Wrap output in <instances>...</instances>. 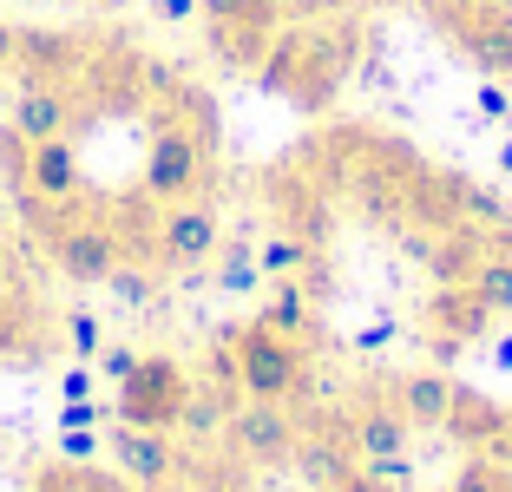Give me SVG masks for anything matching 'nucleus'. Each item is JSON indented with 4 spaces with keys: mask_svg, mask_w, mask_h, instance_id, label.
I'll return each instance as SVG.
<instances>
[{
    "mask_svg": "<svg viewBox=\"0 0 512 492\" xmlns=\"http://www.w3.org/2000/svg\"><path fill=\"white\" fill-rule=\"evenodd\" d=\"M204 164H211V112L204 119H178V112H165V119L151 125V145H145V197H165V204H184V197L197 191V178H204Z\"/></svg>",
    "mask_w": 512,
    "mask_h": 492,
    "instance_id": "1",
    "label": "nucleus"
},
{
    "mask_svg": "<svg viewBox=\"0 0 512 492\" xmlns=\"http://www.w3.org/2000/svg\"><path fill=\"white\" fill-rule=\"evenodd\" d=\"M224 348H230V368H237V388L250 394V401H289V394H302V381H309L302 342L276 335L270 322H243Z\"/></svg>",
    "mask_w": 512,
    "mask_h": 492,
    "instance_id": "2",
    "label": "nucleus"
},
{
    "mask_svg": "<svg viewBox=\"0 0 512 492\" xmlns=\"http://www.w3.org/2000/svg\"><path fill=\"white\" fill-rule=\"evenodd\" d=\"M427 14L486 79H512V7H499V0H427Z\"/></svg>",
    "mask_w": 512,
    "mask_h": 492,
    "instance_id": "3",
    "label": "nucleus"
},
{
    "mask_svg": "<svg viewBox=\"0 0 512 492\" xmlns=\"http://www.w3.org/2000/svg\"><path fill=\"white\" fill-rule=\"evenodd\" d=\"M191 394H197L191 374H184L171 355H145L119 381V407H112V414H119L125 427H165L171 433L184 420V407H191Z\"/></svg>",
    "mask_w": 512,
    "mask_h": 492,
    "instance_id": "4",
    "label": "nucleus"
},
{
    "mask_svg": "<svg viewBox=\"0 0 512 492\" xmlns=\"http://www.w3.org/2000/svg\"><path fill=\"white\" fill-rule=\"evenodd\" d=\"M335 79H342V53H335L322 33L276 40V46H270V60H263V86L289 92L296 105H329Z\"/></svg>",
    "mask_w": 512,
    "mask_h": 492,
    "instance_id": "5",
    "label": "nucleus"
},
{
    "mask_svg": "<svg viewBox=\"0 0 512 492\" xmlns=\"http://www.w3.org/2000/svg\"><path fill=\"white\" fill-rule=\"evenodd\" d=\"M217 250H224V217H217L211 204H197V197L171 204L165 224H158V237H151V256H158V269H165V276L211 269Z\"/></svg>",
    "mask_w": 512,
    "mask_h": 492,
    "instance_id": "6",
    "label": "nucleus"
},
{
    "mask_svg": "<svg viewBox=\"0 0 512 492\" xmlns=\"http://www.w3.org/2000/svg\"><path fill=\"white\" fill-rule=\"evenodd\" d=\"M224 440H230V453H237L243 466H256V473H276V466L296 460L302 427L283 414V401H250V407H237V414L224 420Z\"/></svg>",
    "mask_w": 512,
    "mask_h": 492,
    "instance_id": "7",
    "label": "nucleus"
},
{
    "mask_svg": "<svg viewBox=\"0 0 512 492\" xmlns=\"http://www.w3.org/2000/svg\"><path fill=\"white\" fill-rule=\"evenodd\" d=\"M53 263H60L66 283H112V269L125 263V237L106 224V217L53 224Z\"/></svg>",
    "mask_w": 512,
    "mask_h": 492,
    "instance_id": "8",
    "label": "nucleus"
},
{
    "mask_svg": "<svg viewBox=\"0 0 512 492\" xmlns=\"http://www.w3.org/2000/svg\"><path fill=\"white\" fill-rule=\"evenodd\" d=\"M407 414L394 407V394H355L348 401V414H342V440H348V453L362 466H375V460H394V453H407Z\"/></svg>",
    "mask_w": 512,
    "mask_h": 492,
    "instance_id": "9",
    "label": "nucleus"
},
{
    "mask_svg": "<svg viewBox=\"0 0 512 492\" xmlns=\"http://www.w3.org/2000/svg\"><path fill=\"white\" fill-rule=\"evenodd\" d=\"M106 453L119 460V473L132 479V486H158V479H178L184 473V460H178V447L165 440V427H112L106 433Z\"/></svg>",
    "mask_w": 512,
    "mask_h": 492,
    "instance_id": "10",
    "label": "nucleus"
},
{
    "mask_svg": "<svg viewBox=\"0 0 512 492\" xmlns=\"http://www.w3.org/2000/svg\"><path fill=\"white\" fill-rule=\"evenodd\" d=\"M7 125H14L27 145H40V138H66V132H73V86H60V79H20Z\"/></svg>",
    "mask_w": 512,
    "mask_h": 492,
    "instance_id": "11",
    "label": "nucleus"
},
{
    "mask_svg": "<svg viewBox=\"0 0 512 492\" xmlns=\"http://www.w3.org/2000/svg\"><path fill=\"white\" fill-rule=\"evenodd\" d=\"M499 315L486 309L480 296H473L467 283H453V289H440L434 296V309H427V328H434V348L440 355H453V348H467V342H480L486 328H493Z\"/></svg>",
    "mask_w": 512,
    "mask_h": 492,
    "instance_id": "12",
    "label": "nucleus"
},
{
    "mask_svg": "<svg viewBox=\"0 0 512 492\" xmlns=\"http://www.w3.org/2000/svg\"><path fill=\"white\" fill-rule=\"evenodd\" d=\"M20 191L46 197V204H73L79 197V151H73V138H40V145H27V178H20Z\"/></svg>",
    "mask_w": 512,
    "mask_h": 492,
    "instance_id": "13",
    "label": "nucleus"
},
{
    "mask_svg": "<svg viewBox=\"0 0 512 492\" xmlns=\"http://www.w3.org/2000/svg\"><path fill=\"white\" fill-rule=\"evenodd\" d=\"M394 407H401L407 414V427L414 433H427V427H447V414H453V381L447 374H434V368H421V374H401V381H394Z\"/></svg>",
    "mask_w": 512,
    "mask_h": 492,
    "instance_id": "14",
    "label": "nucleus"
},
{
    "mask_svg": "<svg viewBox=\"0 0 512 492\" xmlns=\"http://www.w3.org/2000/svg\"><path fill=\"white\" fill-rule=\"evenodd\" d=\"M79 60H86V53H79L73 33H46V27L20 33V53H14V66L27 79H60V86L79 73Z\"/></svg>",
    "mask_w": 512,
    "mask_h": 492,
    "instance_id": "15",
    "label": "nucleus"
},
{
    "mask_svg": "<svg viewBox=\"0 0 512 492\" xmlns=\"http://www.w3.org/2000/svg\"><path fill=\"white\" fill-rule=\"evenodd\" d=\"M289 466H302L316 486H335V479L355 473V453H348L342 433H302V440H296V460H289Z\"/></svg>",
    "mask_w": 512,
    "mask_h": 492,
    "instance_id": "16",
    "label": "nucleus"
},
{
    "mask_svg": "<svg viewBox=\"0 0 512 492\" xmlns=\"http://www.w3.org/2000/svg\"><path fill=\"white\" fill-rule=\"evenodd\" d=\"M467 289L486 302L493 315H512V230L499 243H486V256H480V269L467 276Z\"/></svg>",
    "mask_w": 512,
    "mask_h": 492,
    "instance_id": "17",
    "label": "nucleus"
},
{
    "mask_svg": "<svg viewBox=\"0 0 512 492\" xmlns=\"http://www.w3.org/2000/svg\"><path fill=\"white\" fill-rule=\"evenodd\" d=\"M211 46H217V60H224V66H237V73H256V66L270 60L276 33H270V27H211Z\"/></svg>",
    "mask_w": 512,
    "mask_h": 492,
    "instance_id": "18",
    "label": "nucleus"
},
{
    "mask_svg": "<svg viewBox=\"0 0 512 492\" xmlns=\"http://www.w3.org/2000/svg\"><path fill=\"white\" fill-rule=\"evenodd\" d=\"M480 256H486V237H480V230H453V237L434 250V276H440V289L467 283L473 269H480Z\"/></svg>",
    "mask_w": 512,
    "mask_h": 492,
    "instance_id": "19",
    "label": "nucleus"
},
{
    "mask_svg": "<svg viewBox=\"0 0 512 492\" xmlns=\"http://www.w3.org/2000/svg\"><path fill=\"white\" fill-rule=\"evenodd\" d=\"M197 14H204V27H270L283 20V7L276 0H197Z\"/></svg>",
    "mask_w": 512,
    "mask_h": 492,
    "instance_id": "20",
    "label": "nucleus"
},
{
    "mask_svg": "<svg viewBox=\"0 0 512 492\" xmlns=\"http://www.w3.org/2000/svg\"><path fill=\"white\" fill-rule=\"evenodd\" d=\"M447 427L460 433V440H473V447H480V440H493L499 427H506V414H499L493 401H486V394H453V414H447Z\"/></svg>",
    "mask_w": 512,
    "mask_h": 492,
    "instance_id": "21",
    "label": "nucleus"
},
{
    "mask_svg": "<svg viewBox=\"0 0 512 492\" xmlns=\"http://www.w3.org/2000/svg\"><path fill=\"white\" fill-rule=\"evenodd\" d=\"M256 322H270L276 335H289V342H302L309 328H316V309H309V296H302L296 283H283L270 296V309H256Z\"/></svg>",
    "mask_w": 512,
    "mask_h": 492,
    "instance_id": "22",
    "label": "nucleus"
},
{
    "mask_svg": "<svg viewBox=\"0 0 512 492\" xmlns=\"http://www.w3.org/2000/svg\"><path fill=\"white\" fill-rule=\"evenodd\" d=\"M447 492H512V473H506L499 460H486V453H473V460L453 473Z\"/></svg>",
    "mask_w": 512,
    "mask_h": 492,
    "instance_id": "23",
    "label": "nucleus"
},
{
    "mask_svg": "<svg viewBox=\"0 0 512 492\" xmlns=\"http://www.w3.org/2000/svg\"><path fill=\"white\" fill-rule=\"evenodd\" d=\"M302 263H309V243L276 237V243H263V256H256V276H276V283H283V276H296Z\"/></svg>",
    "mask_w": 512,
    "mask_h": 492,
    "instance_id": "24",
    "label": "nucleus"
},
{
    "mask_svg": "<svg viewBox=\"0 0 512 492\" xmlns=\"http://www.w3.org/2000/svg\"><path fill=\"white\" fill-rule=\"evenodd\" d=\"M33 492H125L119 479H99L86 466H53L46 479H33Z\"/></svg>",
    "mask_w": 512,
    "mask_h": 492,
    "instance_id": "25",
    "label": "nucleus"
},
{
    "mask_svg": "<svg viewBox=\"0 0 512 492\" xmlns=\"http://www.w3.org/2000/svg\"><path fill=\"white\" fill-rule=\"evenodd\" d=\"M66 335H73V348H79V355H99V348H106V342H99V322H92L86 309H73V315H66Z\"/></svg>",
    "mask_w": 512,
    "mask_h": 492,
    "instance_id": "26",
    "label": "nucleus"
},
{
    "mask_svg": "<svg viewBox=\"0 0 512 492\" xmlns=\"http://www.w3.org/2000/svg\"><path fill=\"white\" fill-rule=\"evenodd\" d=\"M92 361H99V368H106L112 381H125V374H132V368H138V361H145V355H138V348H99V355H92Z\"/></svg>",
    "mask_w": 512,
    "mask_h": 492,
    "instance_id": "27",
    "label": "nucleus"
},
{
    "mask_svg": "<svg viewBox=\"0 0 512 492\" xmlns=\"http://www.w3.org/2000/svg\"><path fill=\"white\" fill-rule=\"evenodd\" d=\"M99 420H106V407L92 401V394H86V401H66V407H60V427H99Z\"/></svg>",
    "mask_w": 512,
    "mask_h": 492,
    "instance_id": "28",
    "label": "nucleus"
},
{
    "mask_svg": "<svg viewBox=\"0 0 512 492\" xmlns=\"http://www.w3.org/2000/svg\"><path fill=\"white\" fill-rule=\"evenodd\" d=\"M112 289H119L125 302H145V296H151V276H138V269L119 263V269H112Z\"/></svg>",
    "mask_w": 512,
    "mask_h": 492,
    "instance_id": "29",
    "label": "nucleus"
},
{
    "mask_svg": "<svg viewBox=\"0 0 512 492\" xmlns=\"http://www.w3.org/2000/svg\"><path fill=\"white\" fill-rule=\"evenodd\" d=\"M329 492H394V486H388L381 473H368V466H355V473H348V479H335Z\"/></svg>",
    "mask_w": 512,
    "mask_h": 492,
    "instance_id": "30",
    "label": "nucleus"
},
{
    "mask_svg": "<svg viewBox=\"0 0 512 492\" xmlns=\"http://www.w3.org/2000/svg\"><path fill=\"white\" fill-rule=\"evenodd\" d=\"M506 112H512L506 86H499V79H486V86H480V119H506Z\"/></svg>",
    "mask_w": 512,
    "mask_h": 492,
    "instance_id": "31",
    "label": "nucleus"
},
{
    "mask_svg": "<svg viewBox=\"0 0 512 492\" xmlns=\"http://www.w3.org/2000/svg\"><path fill=\"white\" fill-rule=\"evenodd\" d=\"M14 53H20V27L0 20V73H14Z\"/></svg>",
    "mask_w": 512,
    "mask_h": 492,
    "instance_id": "32",
    "label": "nucleus"
},
{
    "mask_svg": "<svg viewBox=\"0 0 512 492\" xmlns=\"http://www.w3.org/2000/svg\"><path fill=\"white\" fill-rule=\"evenodd\" d=\"M158 7V20H191L197 14V0H151Z\"/></svg>",
    "mask_w": 512,
    "mask_h": 492,
    "instance_id": "33",
    "label": "nucleus"
},
{
    "mask_svg": "<svg viewBox=\"0 0 512 492\" xmlns=\"http://www.w3.org/2000/svg\"><path fill=\"white\" fill-rule=\"evenodd\" d=\"M60 388H66V401H86V394H92V374H86V368H73Z\"/></svg>",
    "mask_w": 512,
    "mask_h": 492,
    "instance_id": "34",
    "label": "nucleus"
},
{
    "mask_svg": "<svg viewBox=\"0 0 512 492\" xmlns=\"http://www.w3.org/2000/svg\"><path fill=\"white\" fill-rule=\"evenodd\" d=\"M7 289H14V243L0 237V296H7Z\"/></svg>",
    "mask_w": 512,
    "mask_h": 492,
    "instance_id": "35",
    "label": "nucleus"
},
{
    "mask_svg": "<svg viewBox=\"0 0 512 492\" xmlns=\"http://www.w3.org/2000/svg\"><path fill=\"white\" fill-rule=\"evenodd\" d=\"M283 14H322V7H335V0H276Z\"/></svg>",
    "mask_w": 512,
    "mask_h": 492,
    "instance_id": "36",
    "label": "nucleus"
},
{
    "mask_svg": "<svg viewBox=\"0 0 512 492\" xmlns=\"http://www.w3.org/2000/svg\"><path fill=\"white\" fill-rule=\"evenodd\" d=\"M138 492H191V486H178V479H158V486H138Z\"/></svg>",
    "mask_w": 512,
    "mask_h": 492,
    "instance_id": "37",
    "label": "nucleus"
},
{
    "mask_svg": "<svg viewBox=\"0 0 512 492\" xmlns=\"http://www.w3.org/2000/svg\"><path fill=\"white\" fill-rule=\"evenodd\" d=\"M499 164H506V171H512V145H506V151H499Z\"/></svg>",
    "mask_w": 512,
    "mask_h": 492,
    "instance_id": "38",
    "label": "nucleus"
},
{
    "mask_svg": "<svg viewBox=\"0 0 512 492\" xmlns=\"http://www.w3.org/2000/svg\"><path fill=\"white\" fill-rule=\"evenodd\" d=\"M322 492H329V486H322Z\"/></svg>",
    "mask_w": 512,
    "mask_h": 492,
    "instance_id": "39",
    "label": "nucleus"
}]
</instances>
